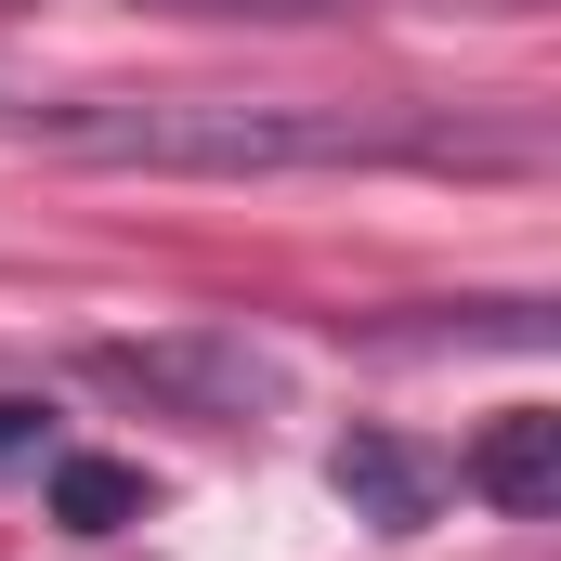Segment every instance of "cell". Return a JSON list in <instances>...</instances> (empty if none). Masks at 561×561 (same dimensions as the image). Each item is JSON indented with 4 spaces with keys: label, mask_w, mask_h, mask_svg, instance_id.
I'll return each instance as SVG.
<instances>
[{
    "label": "cell",
    "mask_w": 561,
    "mask_h": 561,
    "mask_svg": "<svg viewBox=\"0 0 561 561\" xmlns=\"http://www.w3.org/2000/svg\"><path fill=\"white\" fill-rule=\"evenodd\" d=\"M26 131L79 170H157V183H275V170H510L523 131H470L431 105H300V92H79Z\"/></svg>",
    "instance_id": "cell-1"
},
{
    "label": "cell",
    "mask_w": 561,
    "mask_h": 561,
    "mask_svg": "<svg viewBox=\"0 0 561 561\" xmlns=\"http://www.w3.org/2000/svg\"><path fill=\"white\" fill-rule=\"evenodd\" d=\"M457 483H470L483 510H510V523H549V510H561V419H536V405L496 419L470 457H457Z\"/></svg>",
    "instance_id": "cell-4"
},
{
    "label": "cell",
    "mask_w": 561,
    "mask_h": 561,
    "mask_svg": "<svg viewBox=\"0 0 561 561\" xmlns=\"http://www.w3.org/2000/svg\"><path fill=\"white\" fill-rule=\"evenodd\" d=\"M0 457H39V405L26 392H0Z\"/></svg>",
    "instance_id": "cell-7"
},
{
    "label": "cell",
    "mask_w": 561,
    "mask_h": 561,
    "mask_svg": "<svg viewBox=\"0 0 561 561\" xmlns=\"http://www.w3.org/2000/svg\"><path fill=\"white\" fill-rule=\"evenodd\" d=\"M327 483H340L353 523H379V536H419L431 496H444V470H431L419 444H392V431H340V444H327Z\"/></svg>",
    "instance_id": "cell-3"
},
{
    "label": "cell",
    "mask_w": 561,
    "mask_h": 561,
    "mask_svg": "<svg viewBox=\"0 0 561 561\" xmlns=\"http://www.w3.org/2000/svg\"><path fill=\"white\" fill-rule=\"evenodd\" d=\"M105 392H144V405H170V419H209V431H236V419H275L287 405V366L249 340V327H170V340H92L79 353Z\"/></svg>",
    "instance_id": "cell-2"
},
{
    "label": "cell",
    "mask_w": 561,
    "mask_h": 561,
    "mask_svg": "<svg viewBox=\"0 0 561 561\" xmlns=\"http://www.w3.org/2000/svg\"><path fill=\"white\" fill-rule=\"evenodd\" d=\"M144 13H196V26H327L340 0H144Z\"/></svg>",
    "instance_id": "cell-6"
},
{
    "label": "cell",
    "mask_w": 561,
    "mask_h": 561,
    "mask_svg": "<svg viewBox=\"0 0 561 561\" xmlns=\"http://www.w3.org/2000/svg\"><path fill=\"white\" fill-rule=\"evenodd\" d=\"M144 510H157V483H144V470H118V457H53V523L118 536V523H144Z\"/></svg>",
    "instance_id": "cell-5"
}]
</instances>
